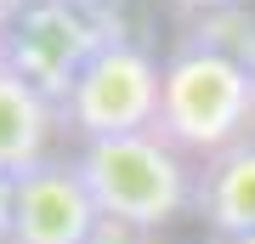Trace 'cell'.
<instances>
[{
    "label": "cell",
    "instance_id": "8",
    "mask_svg": "<svg viewBox=\"0 0 255 244\" xmlns=\"http://www.w3.org/2000/svg\"><path fill=\"white\" fill-rule=\"evenodd\" d=\"M187 45L221 51V57H233V63H244V68L255 74V17H250L244 6H233V11H210V17H193Z\"/></svg>",
    "mask_w": 255,
    "mask_h": 244
},
{
    "label": "cell",
    "instance_id": "1",
    "mask_svg": "<svg viewBox=\"0 0 255 244\" xmlns=\"http://www.w3.org/2000/svg\"><path fill=\"white\" fill-rule=\"evenodd\" d=\"M255 119V74L204 45H176L159 68V119L153 131L176 154H221L244 142Z\"/></svg>",
    "mask_w": 255,
    "mask_h": 244
},
{
    "label": "cell",
    "instance_id": "5",
    "mask_svg": "<svg viewBox=\"0 0 255 244\" xmlns=\"http://www.w3.org/2000/svg\"><path fill=\"white\" fill-rule=\"evenodd\" d=\"M97 205L74 165L46 159L40 171L17 176V227L11 244H85L97 233Z\"/></svg>",
    "mask_w": 255,
    "mask_h": 244
},
{
    "label": "cell",
    "instance_id": "2",
    "mask_svg": "<svg viewBox=\"0 0 255 244\" xmlns=\"http://www.w3.org/2000/svg\"><path fill=\"white\" fill-rule=\"evenodd\" d=\"M74 171H80V182H85V193H91L102 222H125L136 233L182 216L193 205V188H199V171H187V159L159 131L85 142Z\"/></svg>",
    "mask_w": 255,
    "mask_h": 244
},
{
    "label": "cell",
    "instance_id": "7",
    "mask_svg": "<svg viewBox=\"0 0 255 244\" xmlns=\"http://www.w3.org/2000/svg\"><path fill=\"white\" fill-rule=\"evenodd\" d=\"M51 125H57V108L0 57V171L6 176L40 171L51 148Z\"/></svg>",
    "mask_w": 255,
    "mask_h": 244
},
{
    "label": "cell",
    "instance_id": "9",
    "mask_svg": "<svg viewBox=\"0 0 255 244\" xmlns=\"http://www.w3.org/2000/svg\"><path fill=\"white\" fill-rule=\"evenodd\" d=\"M11 227H17V176L0 171V244H11Z\"/></svg>",
    "mask_w": 255,
    "mask_h": 244
},
{
    "label": "cell",
    "instance_id": "12",
    "mask_svg": "<svg viewBox=\"0 0 255 244\" xmlns=\"http://www.w3.org/2000/svg\"><path fill=\"white\" fill-rule=\"evenodd\" d=\"M23 0H0V57H6V40H11V23H17Z\"/></svg>",
    "mask_w": 255,
    "mask_h": 244
},
{
    "label": "cell",
    "instance_id": "3",
    "mask_svg": "<svg viewBox=\"0 0 255 244\" xmlns=\"http://www.w3.org/2000/svg\"><path fill=\"white\" fill-rule=\"evenodd\" d=\"M108 40H119V23L108 17L102 0H23L6 40V63L57 108L68 97L74 74Z\"/></svg>",
    "mask_w": 255,
    "mask_h": 244
},
{
    "label": "cell",
    "instance_id": "13",
    "mask_svg": "<svg viewBox=\"0 0 255 244\" xmlns=\"http://www.w3.org/2000/svg\"><path fill=\"white\" fill-rule=\"evenodd\" d=\"M233 244H255V233H250V239H233Z\"/></svg>",
    "mask_w": 255,
    "mask_h": 244
},
{
    "label": "cell",
    "instance_id": "10",
    "mask_svg": "<svg viewBox=\"0 0 255 244\" xmlns=\"http://www.w3.org/2000/svg\"><path fill=\"white\" fill-rule=\"evenodd\" d=\"M85 244H142V233L125 227V222H97V233L85 239Z\"/></svg>",
    "mask_w": 255,
    "mask_h": 244
},
{
    "label": "cell",
    "instance_id": "11",
    "mask_svg": "<svg viewBox=\"0 0 255 244\" xmlns=\"http://www.w3.org/2000/svg\"><path fill=\"white\" fill-rule=\"evenodd\" d=\"M182 11H193V17H210V11H233V6H244V0H176Z\"/></svg>",
    "mask_w": 255,
    "mask_h": 244
},
{
    "label": "cell",
    "instance_id": "6",
    "mask_svg": "<svg viewBox=\"0 0 255 244\" xmlns=\"http://www.w3.org/2000/svg\"><path fill=\"white\" fill-rule=\"evenodd\" d=\"M193 210L227 244L255 233V136H244V142L204 159L199 188H193Z\"/></svg>",
    "mask_w": 255,
    "mask_h": 244
},
{
    "label": "cell",
    "instance_id": "4",
    "mask_svg": "<svg viewBox=\"0 0 255 244\" xmlns=\"http://www.w3.org/2000/svg\"><path fill=\"white\" fill-rule=\"evenodd\" d=\"M159 68L164 63H153L136 40L119 34L74 74L68 97L57 102V119L74 125L85 142L153 131V119H159Z\"/></svg>",
    "mask_w": 255,
    "mask_h": 244
}]
</instances>
